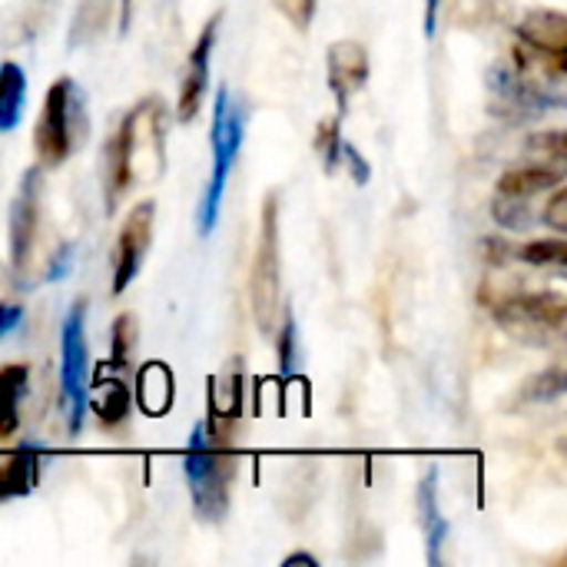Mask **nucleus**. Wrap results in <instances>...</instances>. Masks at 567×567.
Here are the masks:
<instances>
[{
	"mask_svg": "<svg viewBox=\"0 0 567 567\" xmlns=\"http://www.w3.org/2000/svg\"><path fill=\"white\" fill-rule=\"evenodd\" d=\"M193 512L206 525H219L229 512V492L236 475V455H233V435L213 432L203 422L193 425L186 458H183Z\"/></svg>",
	"mask_w": 567,
	"mask_h": 567,
	"instance_id": "f257e3e1",
	"label": "nucleus"
},
{
	"mask_svg": "<svg viewBox=\"0 0 567 567\" xmlns=\"http://www.w3.org/2000/svg\"><path fill=\"white\" fill-rule=\"evenodd\" d=\"M90 136L86 96L73 76H56L47 90L40 120L33 126V150L43 169L63 166Z\"/></svg>",
	"mask_w": 567,
	"mask_h": 567,
	"instance_id": "f03ea898",
	"label": "nucleus"
},
{
	"mask_svg": "<svg viewBox=\"0 0 567 567\" xmlns=\"http://www.w3.org/2000/svg\"><path fill=\"white\" fill-rule=\"evenodd\" d=\"M243 133H246V103L239 96H233V90L223 83L216 90L213 100V123H209V150H213V169H209V183L203 189V199L196 206V226L199 236H209L219 223V209H223V196H226V183L233 173V163L239 156L243 146Z\"/></svg>",
	"mask_w": 567,
	"mask_h": 567,
	"instance_id": "7ed1b4c3",
	"label": "nucleus"
},
{
	"mask_svg": "<svg viewBox=\"0 0 567 567\" xmlns=\"http://www.w3.org/2000/svg\"><path fill=\"white\" fill-rule=\"evenodd\" d=\"M90 355H86V302L76 299L60 322V399L66 405L70 432L80 435L90 399Z\"/></svg>",
	"mask_w": 567,
	"mask_h": 567,
	"instance_id": "20e7f679",
	"label": "nucleus"
},
{
	"mask_svg": "<svg viewBox=\"0 0 567 567\" xmlns=\"http://www.w3.org/2000/svg\"><path fill=\"white\" fill-rule=\"evenodd\" d=\"M488 306L498 326L525 342L545 346L565 332L567 302L561 292H508L502 299H485V309Z\"/></svg>",
	"mask_w": 567,
	"mask_h": 567,
	"instance_id": "39448f33",
	"label": "nucleus"
},
{
	"mask_svg": "<svg viewBox=\"0 0 567 567\" xmlns=\"http://www.w3.org/2000/svg\"><path fill=\"white\" fill-rule=\"evenodd\" d=\"M279 196L269 193L262 199V219H259V239H256V259L249 276V296H252V316L256 326L272 336L276 332V312H279Z\"/></svg>",
	"mask_w": 567,
	"mask_h": 567,
	"instance_id": "423d86ee",
	"label": "nucleus"
},
{
	"mask_svg": "<svg viewBox=\"0 0 567 567\" xmlns=\"http://www.w3.org/2000/svg\"><path fill=\"white\" fill-rule=\"evenodd\" d=\"M153 110H156V100H146L140 106H133L120 120V126H113L110 136H106V146H103V199H106V216L116 213V203L123 199V193L136 179L140 140L146 133V123H150Z\"/></svg>",
	"mask_w": 567,
	"mask_h": 567,
	"instance_id": "0eeeda50",
	"label": "nucleus"
},
{
	"mask_svg": "<svg viewBox=\"0 0 567 567\" xmlns=\"http://www.w3.org/2000/svg\"><path fill=\"white\" fill-rule=\"evenodd\" d=\"M488 86L498 96V106L505 113H518V120H532L538 113H548V110H561L565 106L561 90L545 86V83L525 76L512 63H495L488 70Z\"/></svg>",
	"mask_w": 567,
	"mask_h": 567,
	"instance_id": "6e6552de",
	"label": "nucleus"
},
{
	"mask_svg": "<svg viewBox=\"0 0 567 567\" xmlns=\"http://www.w3.org/2000/svg\"><path fill=\"white\" fill-rule=\"evenodd\" d=\"M40 189H43V166H30L20 176L17 196L10 203V269L17 276L27 272L30 256H33V243H37V219H40Z\"/></svg>",
	"mask_w": 567,
	"mask_h": 567,
	"instance_id": "1a4fd4ad",
	"label": "nucleus"
},
{
	"mask_svg": "<svg viewBox=\"0 0 567 567\" xmlns=\"http://www.w3.org/2000/svg\"><path fill=\"white\" fill-rule=\"evenodd\" d=\"M153 216H156L153 199H140L126 213L120 236H116V249H113V296L126 292L136 272L143 269V259L153 243Z\"/></svg>",
	"mask_w": 567,
	"mask_h": 567,
	"instance_id": "9d476101",
	"label": "nucleus"
},
{
	"mask_svg": "<svg viewBox=\"0 0 567 567\" xmlns=\"http://www.w3.org/2000/svg\"><path fill=\"white\" fill-rule=\"evenodd\" d=\"M369 70H372L369 66V50L359 40L346 37V40L329 43V50H326V80H329L339 120L349 116L352 96L369 83Z\"/></svg>",
	"mask_w": 567,
	"mask_h": 567,
	"instance_id": "9b49d317",
	"label": "nucleus"
},
{
	"mask_svg": "<svg viewBox=\"0 0 567 567\" xmlns=\"http://www.w3.org/2000/svg\"><path fill=\"white\" fill-rule=\"evenodd\" d=\"M219 20H223V10L206 20L203 33L196 37V47L189 50V66H186L179 100H176V116L183 123L199 116V106H203V96H206V86H209V60H213L216 33H219Z\"/></svg>",
	"mask_w": 567,
	"mask_h": 567,
	"instance_id": "f8f14e48",
	"label": "nucleus"
},
{
	"mask_svg": "<svg viewBox=\"0 0 567 567\" xmlns=\"http://www.w3.org/2000/svg\"><path fill=\"white\" fill-rule=\"evenodd\" d=\"M415 508H419V525H422V535H425V558L429 565H442V548H445V538H449V522L442 515V502H439V465H429L422 482H419V492H415Z\"/></svg>",
	"mask_w": 567,
	"mask_h": 567,
	"instance_id": "ddd939ff",
	"label": "nucleus"
},
{
	"mask_svg": "<svg viewBox=\"0 0 567 567\" xmlns=\"http://www.w3.org/2000/svg\"><path fill=\"white\" fill-rule=\"evenodd\" d=\"M558 183H565V169L548 166V163H528V166H512L502 173L495 193L498 196H518V199H532L535 193L555 189Z\"/></svg>",
	"mask_w": 567,
	"mask_h": 567,
	"instance_id": "4468645a",
	"label": "nucleus"
},
{
	"mask_svg": "<svg viewBox=\"0 0 567 567\" xmlns=\"http://www.w3.org/2000/svg\"><path fill=\"white\" fill-rule=\"evenodd\" d=\"M37 478H40V445H20L0 465V505L10 502V498L30 495Z\"/></svg>",
	"mask_w": 567,
	"mask_h": 567,
	"instance_id": "2eb2a0df",
	"label": "nucleus"
},
{
	"mask_svg": "<svg viewBox=\"0 0 567 567\" xmlns=\"http://www.w3.org/2000/svg\"><path fill=\"white\" fill-rule=\"evenodd\" d=\"M27 385H30V369L23 362H10L0 369V439L17 435Z\"/></svg>",
	"mask_w": 567,
	"mask_h": 567,
	"instance_id": "dca6fc26",
	"label": "nucleus"
},
{
	"mask_svg": "<svg viewBox=\"0 0 567 567\" xmlns=\"http://www.w3.org/2000/svg\"><path fill=\"white\" fill-rule=\"evenodd\" d=\"M23 106H27V73L20 63L7 60L0 63V133L20 126Z\"/></svg>",
	"mask_w": 567,
	"mask_h": 567,
	"instance_id": "f3484780",
	"label": "nucleus"
},
{
	"mask_svg": "<svg viewBox=\"0 0 567 567\" xmlns=\"http://www.w3.org/2000/svg\"><path fill=\"white\" fill-rule=\"evenodd\" d=\"M86 409H93V415L106 429L123 425V419L130 415V389L120 379H106L96 385V395L86 399Z\"/></svg>",
	"mask_w": 567,
	"mask_h": 567,
	"instance_id": "a211bd4d",
	"label": "nucleus"
},
{
	"mask_svg": "<svg viewBox=\"0 0 567 567\" xmlns=\"http://www.w3.org/2000/svg\"><path fill=\"white\" fill-rule=\"evenodd\" d=\"M518 259L528 262V266H538V269H555L561 276L567 262V243L565 239H538V243H528V246L518 249Z\"/></svg>",
	"mask_w": 567,
	"mask_h": 567,
	"instance_id": "6ab92c4d",
	"label": "nucleus"
},
{
	"mask_svg": "<svg viewBox=\"0 0 567 567\" xmlns=\"http://www.w3.org/2000/svg\"><path fill=\"white\" fill-rule=\"evenodd\" d=\"M492 213H495V223L505 226V229H515V233H525L532 226V206L528 199H518V196H498L495 193V203H492Z\"/></svg>",
	"mask_w": 567,
	"mask_h": 567,
	"instance_id": "aec40b11",
	"label": "nucleus"
},
{
	"mask_svg": "<svg viewBox=\"0 0 567 567\" xmlns=\"http://www.w3.org/2000/svg\"><path fill=\"white\" fill-rule=\"evenodd\" d=\"M140 402H143V409L150 415H163L169 409V402H173V379H169V372L156 385L153 375H150V365H146L143 375H140Z\"/></svg>",
	"mask_w": 567,
	"mask_h": 567,
	"instance_id": "412c9836",
	"label": "nucleus"
},
{
	"mask_svg": "<svg viewBox=\"0 0 567 567\" xmlns=\"http://www.w3.org/2000/svg\"><path fill=\"white\" fill-rule=\"evenodd\" d=\"M316 146L322 153V166L326 173H336L339 163H342V120L332 116V120H322L319 133H316Z\"/></svg>",
	"mask_w": 567,
	"mask_h": 567,
	"instance_id": "4be33fe9",
	"label": "nucleus"
},
{
	"mask_svg": "<svg viewBox=\"0 0 567 567\" xmlns=\"http://www.w3.org/2000/svg\"><path fill=\"white\" fill-rule=\"evenodd\" d=\"M528 153H532V156H538V163H548V166H558V169H565L567 136L561 133V130H551V133L532 136V140H528Z\"/></svg>",
	"mask_w": 567,
	"mask_h": 567,
	"instance_id": "5701e85b",
	"label": "nucleus"
},
{
	"mask_svg": "<svg viewBox=\"0 0 567 567\" xmlns=\"http://www.w3.org/2000/svg\"><path fill=\"white\" fill-rule=\"evenodd\" d=\"M133 346H136V319H133L130 312H123V316H116V322H113V349H110V362H113L116 369H123V365L130 362Z\"/></svg>",
	"mask_w": 567,
	"mask_h": 567,
	"instance_id": "b1692460",
	"label": "nucleus"
},
{
	"mask_svg": "<svg viewBox=\"0 0 567 567\" xmlns=\"http://www.w3.org/2000/svg\"><path fill=\"white\" fill-rule=\"evenodd\" d=\"M561 392H565V372L551 369V372H545V375L528 382L522 402H551V399H561Z\"/></svg>",
	"mask_w": 567,
	"mask_h": 567,
	"instance_id": "393cba45",
	"label": "nucleus"
},
{
	"mask_svg": "<svg viewBox=\"0 0 567 567\" xmlns=\"http://www.w3.org/2000/svg\"><path fill=\"white\" fill-rule=\"evenodd\" d=\"M276 352H279V372H282V375H292V372H296V359H299V346H296V319H292V316H286V322H282V329H279Z\"/></svg>",
	"mask_w": 567,
	"mask_h": 567,
	"instance_id": "a878e982",
	"label": "nucleus"
},
{
	"mask_svg": "<svg viewBox=\"0 0 567 567\" xmlns=\"http://www.w3.org/2000/svg\"><path fill=\"white\" fill-rule=\"evenodd\" d=\"M542 219L551 226V229H558V233H567V189L565 183H558L555 186V193H551V199H548V206L542 209Z\"/></svg>",
	"mask_w": 567,
	"mask_h": 567,
	"instance_id": "bb28decb",
	"label": "nucleus"
},
{
	"mask_svg": "<svg viewBox=\"0 0 567 567\" xmlns=\"http://www.w3.org/2000/svg\"><path fill=\"white\" fill-rule=\"evenodd\" d=\"M276 7L282 10V17L299 27V30H309L312 17H316V0H276Z\"/></svg>",
	"mask_w": 567,
	"mask_h": 567,
	"instance_id": "cd10ccee",
	"label": "nucleus"
},
{
	"mask_svg": "<svg viewBox=\"0 0 567 567\" xmlns=\"http://www.w3.org/2000/svg\"><path fill=\"white\" fill-rule=\"evenodd\" d=\"M73 256H76V249H73V243H63L56 252H53V259H50V266H47V282H56V279H66L70 272H73Z\"/></svg>",
	"mask_w": 567,
	"mask_h": 567,
	"instance_id": "c85d7f7f",
	"label": "nucleus"
},
{
	"mask_svg": "<svg viewBox=\"0 0 567 567\" xmlns=\"http://www.w3.org/2000/svg\"><path fill=\"white\" fill-rule=\"evenodd\" d=\"M342 159L352 166V179H355L359 186H365V183L372 179V169H369V163H365V156H362L359 146H352V143L342 140Z\"/></svg>",
	"mask_w": 567,
	"mask_h": 567,
	"instance_id": "c756f323",
	"label": "nucleus"
},
{
	"mask_svg": "<svg viewBox=\"0 0 567 567\" xmlns=\"http://www.w3.org/2000/svg\"><path fill=\"white\" fill-rule=\"evenodd\" d=\"M23 322V306L20 302H0V342Z\"/></svg>",
	"mask_w": 567,
	"mask_h": 567,
	"instance_id": "7c9ffc66",
	"label": "nucleus"
},
{
	"mask_svg": "<svg viewBox=\"0 0 567 567\" xmlns=\"http://www.w3.org/2000/svg\"><path fill=\"white\" fill-rule=\"evenodd\" d=\"M439 7L442 0H425V37H435V23H439Z\"/></svg>",
	"mask_w": 567,
	"mask_h": 567,
	"instance_id": "2f4dec72",
	"label": "nucleus"
},
{
	"mask_svg": "<svg viewBox=\"0 0 567 567\" xmlns=\"http://www.w3.org/2000/svg\"><path fill=\"white\" fill-rule=\"evenodd\" d=\"M296 565H309V567H319V561L312 558V555H306V551H296V555H289L282 567H296Z\"/></svg>",
	"mask_w": 567,
	"mask_h": 567,
	"instance_id": "473e14b6",
	"label": "nucleus"
}]
</instances>
